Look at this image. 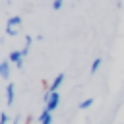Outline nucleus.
Returning <instances> with one entry per match:
<instances>
[{
    "instance_id": "423d86ee",
    "label": "nucleus",
    "mask_w": 124,
    "mask_h": 124,
    "mask_svg": "<svg viewBox=\"0 0 124 124\" xmlns=\"http://www.w3.org/2000/svg\"><path fill=\"white\" fill-rule=\"evenodd\" d=\"M39 122H41V124H52V112L45 108V110L41 112V116H39Z\"/></svg>"
},
{
    "instance_id": "9b49d317",
    "label": "nucleus",
    "mask_w": 124,
    "mask_h": 124,
    "mask_svg": "<svg viewBox=\"0 0 124 124\" xmlns=\"http://www.w3.org/2000/svg\"><path fill=\"white\" fill-rule=\"evenodd\" d=\"M62 4H64V0H52V10L58 12V10L62 8Z\"/></svg>"
},
{
    "instance_id": "6e6552de",
    "label": "nucleus",
    "mask_w": 124,
    "mask_h": 124,
    "mask_svg": "<svg viewBox=\"0 0 124 124\" xmlns=\"http://www.w3.org/2000/svg\"><path fill=\"white\" fill-rule=\"evenodd\" d=\"M91 105H93V97H87V99H83V101L78 105V108H81V110H83V108H89Z\"/></svg>"
},
{
    "instance_id": "ddd939ff",
    "label": "nucleus",
    "mask_w": 124,
    "mask_h": 124,
    "mask_svg": "<svg viewBox=\"0 0 124 124\" xmlns=\"http://www.w3.org/2000/svg\"><path fill=\"white\" fill-rule=\"evenodd\" d=\"M12 124H19V118H17V116H16V118H14V120H12Z\"/></svg>"
},
{
    "instance_id": "1a4fd4ad",
    "label": "nucleus",
    "mask_w": 124,
    "mask_h": 124,
    "mask_svg": "<svg viewBox=\"0 0 124 124\" xmlns=\"http://www.w3.org/2000/svg\"><path fill=\"white\" fill-rule=\"evenodd\" d=\"M19 23H21V17H19V16H12V17L8 19V25H16V27H19Z\"/></svg>"
},
{
    "instance_id": "7ed1b4c3",
    "label": "nucleus",
    "mask_w": 124,
    "mask_h": 124,
    "mask_svg": "<svg viewBox=\"0 0 124 124\" xmlns=\"http://www.w3.org/2000/svg\"><path fill=\"white\" fill-rule=\"evenodd\" d=\"M14 101H16V85L12 81H8V85H6V105L12 107Z\"/></svg>"
},
{
    "instance_id": "20e7f679",
    "label": "nucleus",
    "mask_w": 124,
    "mask_h": 124,
    "mask_svg": "<svg viewBox=\"0 0 124 124\" xmlns=\"http://www.w3.org/2000/svg\"><path fill=\"white\" fill-rule=\"evenodd\" d=\"M10 74H12V70H10V60L0 62V79H10Z\"/></svg>"
},
{
    "instance_id": "9d476101",
    "label": "nucleus",
    "mask_w": 124,
    "mask_h": 124,
    "mask_svg": "<svg viewBox=\"0 0 124 124\" xmlns=\"http://www.w3.org/2000/svg\"><path fill=\"white\" fill-rule=\"evenodd\" d=\"M16 33H17V27H16V25H8V23H6V35H8V37H14Z\"/></svg>"
},
{
    "instance_id": "0eeeda50",
    "label": "nucleus",
    "mask_w": 124,
    "mask_h": 124,
    "mask_svg": "<svg viewBox=\"0 0 124 124\" xmlns=\"http://www.w3.org/2000/svg\"><path fill=\"white\" fill-rule=\"evenodd\" d=\"M101 64H103V60H101V58H95L93 64H91V68H89V72H91V74H97L99 68H101Z\"/></svg>"
},
{
    "instance_id": "f257e3e1",
    "label": "nucleus",
    "mask_w": 124,
    "mask_h": 124,
    "mask_svg": "<svg viewBox=\"0 0 124 124\" xmlns=\"http://www.w3.org/2000/svg\"><path fill=\"white\" fill-rule=\"evenodd\" d=\"M45 103H46V107H45V108H46V110H50V112H54V110H56V107L60 105V93H58V91H50V95H48V99H46Z\"/></svg>"
},
{
    "instance_id": "39448f33",
    "label": "nucleus",
    "mask_w": 124,
    "mask_h": 124,
    "mask_svg": "<svg viewBox=\"0 0 124 124\" xmlns=\"http://www.w3.org/2000/svg\"><path fill=\"white\" fill-rule=\"evenodd\" d=\"M64 78H66L64 74H58V76L54 78V81L50 83V87H48V91H58V87L62 85V81H64Z\"/></svg>"
},
{
    "instance_id": "f03ea898",
    "label": "nucleus",
    "mask_w": 124,
    "mask_h": 124,
    "mask_svg": "<svg viewBox=\"0 0 124 124\" xmlns=\"http://www.w3.org/2000/svg\"><path fill=\"white\" fill-rule=\"evenodd\" d=\"M8 60H10V62H14V64H16V68H23V60H25V56L21 54V50H12V52H10V56H8Z\"/></svg>"
},
{
    "instance_id": "f8f14e48",
    "label": "nucleus",
    "mask_w": 124,
    "mask_h": 124,
    "mask_svg": "<svg viewBox=\"0 0 124 124\" xmlns=\"http://www.w3.org/2000/svg\"><path fill=\"white\" fill-rule=\"evenodd\" d=\"M0 124H10V116H8V112H0Z\"/></svg>"
}]
</instances>
